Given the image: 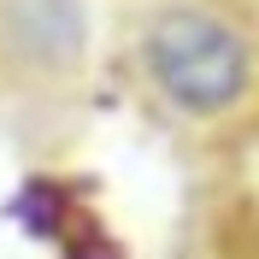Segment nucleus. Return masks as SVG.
Wrapping results in <instances>:
<instances>
[{"label":"nucleus","mask_w":259,"mask_h":259,"mask_svg":"<svg viewBox=\"0 0 259 259\" xmlns=\"http://www.w3.org/2000/svg\"><path fill=\"white\" fill-rule=\"evenodd\" d=\"M142 71L183 118H224L253 95V41L212 6H159L142 30Z\"/></svg>","instance_id":"1"},{"label":"nucleus","mask_w":259,"mask_h":259,"mask_svg":"<svg viewBox=\"0 0 259 259\" xmlns=\"http://www.w3.org/2000/svg\"><path fill=\"white\" fill-rule=\"evenodd\" d=\"M77 189L65 177H24L12 189V200H6V218H12L30 242H59V230L77 218Z\"/></svg>","instance_id":"2"},{"label":"nucleus","mask_w":259,"mask_h":259,"mask_svg":"<svg viewBox=\"0 0 259 259\" xmlns=\"http://www.w3.org/2000/svg\"><path fill=\"white\" fill-rule=\"evenodd\" d=\"M53 247H59V259H124L118 236L100 224L89 206H77V218L59 230V242H53Z\"/></svg>","instance_id":"3"}]
</instances>
